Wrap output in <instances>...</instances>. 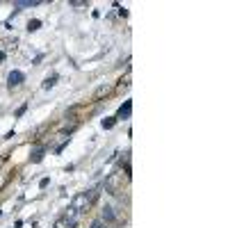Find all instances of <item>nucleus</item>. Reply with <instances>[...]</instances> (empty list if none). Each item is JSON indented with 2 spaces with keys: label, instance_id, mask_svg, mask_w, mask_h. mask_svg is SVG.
Returning <instances> with one entry per match:
<instances>
[{
  "label": "nucleus",
  "instance_id": "f257e3e1",
  "mask_svg": "<svg viewBox=\"0 0 228 228\" xmlns=\"http://www.w3.org/2000/svg\"><path fill=\"white\" fill-rule=\"evenodd\" d=\"M96 194H87V192H82V194H78L75 198H73V208L78 210V212H82L87 205L91 203V198H94Z\"/></svg>",
  "mask_w": 228,
  "mask_h": 228
},
{
  "label": "nucleus",
  "instance_id": "6e6552de",
  "mask_svg": "<svg viewBox=\"0 0 228 228\" xmlns=\"http://www.w3.org/2000/svg\"><path fill=\"white\" fill-rule=\"evenodd\" d=\"M114 126V119H107V121H103V128H112Z\"/></svg>",
  "mask_w": 228,
  "mask_h": 228
},
{
  "label": "nucleus",
  "instance_id": "9d476101",
  "mask_svg": "<svg viewBox=\"0 0 228 228\" xmlns=\"http://www.w3.org/2000/svg\"><path fill=\"white\" fill-rule=\"evenodd\" d=\"M57 228H73V226H66V224L62 221V224H57Z\"/></svg>",
  "mask_w": 228,
  "mask_h": 228
},
{
  "label": "nucleus",
  "instance_id": "1a4fd4ad",
  "mask_svg": "<svg viewBox=\"0 0 228 228\" xmlns=\"http://www.w3.org/2000/svg\"><path fill=\"white\" fill-rule=\"evenodd\" d=\"M89 228H105V226H103V221H94V224H91Z\"/></svg>",
  "mask_w": 228,
  "mask_h": 228
},
{
  "label": "nucleus",
  "instance_id": "423d86ee",
  "mask_svg": "<svg viewBox=\"0 0 228 228\" xmlns=\"http://www.w3.org/2000/svg\"><path fill=\"white\" fill-rule=\"evenodd\" d=\"M103 217L107 219V221H114V219H116V215L112 212V208H105V210H103Z\"/></svg>",
  "mask_w": 228,
  "mask_h": 228
},
{
  "label": "nucleus",
  "instance_id": "20e7f679",
  "mask_svg": "<svg viewBox=\"0 0 228 228\" xmlns=\"http://www.w3.org/2000/svg\"><path fill=\"white\" fill-rule=\"evenodd\" d=\"M37 5H39L37 0H25V2H16L14 7H16V12H21V7H37Z\"/></svg>",
  "mask_w": 228,
  "mask_h": 228
},
{
  "label": "nucleus",
  "instance_id": "7ed1b4c3",
  "mask_svg": "<svg viewBox=\"0 0 228 228\" xmlns=\"http://www.w3.org/2000/svg\"><path fill=\"white\" fill-rule=\"evenodd\" d=\"M130 107H132V103H130V101H126V105H123V107L119 110V119L128 116V114H130Z\"/></svg>",
  "mask_w": 228,
  "mask_h": 228
},
{
  "label": "nucleus",
  "instance_id": "f03ea898",
  "mask_svg": "<svg viewBox=\"0 0 228 228\" xmlns=\"http://www.w3.org/2000/svg\"><path fill=\"white\" fill-rule=\"evenodd\" d=\"M23 80H25V73H23V71H12V73L7 75V82H9L12 89L18 87V84H23Z\"/></svg>",
  "mask_w": 228,
  "mask_h": 228
},
{
  "label": "nucleus",
  "instance_id": "0eeeda50",
  "mask_svg": "<svg viewBox=\"0 0 228 228\" xmlns=\"http://www.w3.org/2000/svg\"><path fill=\"white\" fill-rule=\"evenodd\" d=\"M39 25H41V21H30V23H27V30H39Z\"/></svg>",
  "mask_w": 228,
  "mask_h": 228
},
{
  "label": "nucleus",
  "instance_id": "39448f33",
  "mask_svg": "<svg viewBox=\"0 0 228 228\" xmlns=\"http://www.w3.org/2000/svg\"><path fill=\"white\" fill-rule=\"evenodd\" d=\"M55 82H57V75H50V78H46V82H44V89H50V87H55Z\"/></svg>",
  "mask_w": 228,
  "mask_h": 228
}]
</instances>
